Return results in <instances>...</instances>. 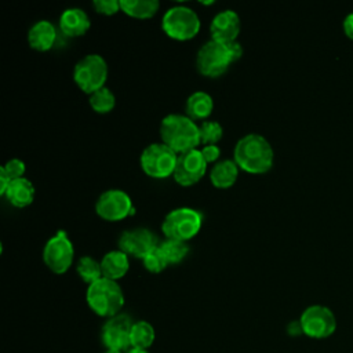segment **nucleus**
<instances>
[{
	"instance_id": "5",
	"label": "nucleus",
	"mask_w": 353,
	"mask_h": 353,
	"mask_svg": "<svg viewBox=\"0 0 353 353\" xmlns=\"http://www.w3.org/2000/svg\"><path fill=\"white\" fill-rule=\"evenodd\" d=\"M201 22L196 11L185 6L171 7L161 19L163 32L175 40H190L200 30Z\"/></svg>"
},
{
	"instance_id": "23",
	"label": "nucleus",
	"mask_w": 353,
	"mask_h": 353,
	"mask_svg": "<svg viewBox=\"0 0 353 353\" xmlns=\"http://www.w3.org/2000/svg\"><path fill=\"white\" fill-rule=\"evenodd\" d=\"M154 339H156V332L150 323H148L145 320L132 323L131 332H130L131 347L148 350L153 345Z\"/></svg>"
},
{
	"instance_id": "2",
	"label": "nucleus",
	"mask_w": 353,
	"mask_h": 353,
	"mask_svg": "<svg viewBox=\"0 0 353 353\" xmlns=\"http://www.w3.org/2000/svg\"><path fill=\"white\" fill-rule=\"evenodd\" d=\"M160 137L163 143L176 154L193 150L200 143L199 125L183 114L165 116L160 124Z\"/></svg>"
},
{
	"instance_id": "21",
	"label": "nucleus",
	"mask_w": 353,
	"mask_h": 353,
	"mask_svg": "<svg viewBox=\"0 0 353 353\" xmlns=\"http://www.w3.org/2000/svg\"><path fill=\"white\" fill-rule=\"evenodd\" d=\"M239 175V165L234 160L218 161L210 172L211 183L218 189H228L234 185Z\"/></svg>"
},
{
	"instance_id": "29",
	"label": "nucleus",
	"mask_w": 353,
	"mask_h": 353,
	"mask_svg": "<svg viewBox=\"0 0 353 353\" xmlns=\"http://www.w3.org/2000/svg\"><path fill=\"white\" fill-rule=\"evenodd\" d=\"M92 6L95 11L102 15H114L121 10L119 0H95Z\"/></svg>"
},
{
	"instance_id": "18",
	"label": "nucleus",
	"mask_w": 353,
	"mask_h": 353,
	"mask_svg": "<svg viewBox=\"0 0 353 353\" xmlns=\"http://www.w3.org/2000/svg\"><path fill=\"white\" fill-rule=\"evenodd\" d=\"M101 268H102L103 277L117 281L119 279L124 277L130 269L128 255L121 250L109 251L103 255L101 261Z\"/></svg>"
},
{
	"instance_id": "6",
	"label": "nucleus",
	"mask_w": 353,
	"mask_h": 353,
	"mask_svg": "<svg viewBox=\"0 0 353 353\" xmlns=\"http://www.w3.org/2000/svg\"><path fill=\"white\" fill-rule=\"evenodd\" d=\"M108 77L106 61L99 54H88L83 57L73 69V80L76 85L85 94H92L105 87Z\"/></svg>"
},
{
	"instance_id": "14",
	"label": "nucleus",
	"mask_w": 353,
	"mask_h": 353,
	"mask_svg": "<svg viewBox=\"0 0 353 353\" xmlns=\"http://www.w3.org/2000/svg\"><path fill=\"white\" fill-rule=\"evenodd\" d=\"M156 234L146 228H134L124 230L119 237V250L125 252L127 255L141 258L157 247Z\"/></svg>"
},
{
	"instance_id": "13",
	"label": "nucleus",
	"mask_w": 353,
	"mask_h": 353,
	"mask_svg": "<svg viewBox=\"0 0 353 353\" xmlns=\"http://www.w3.org/2000/svg\"><path fill=\"white\" fill-rule=\"evenodd\" d=\"M207 171V163L199 149H193L178 154L174 170V179L181 186H192L197 183Z\"/></svg>"
},
{
	"instance_id": "17",
	"label": "nucleus",
	"mask_w": 353,
	"mask_h": 353,
	"mask_svg": "<svg viewBox=\"0 0 353 353\" xmlns=\"http://www.w3.org/2000/svg\"><path fill=\"white\" fill-rule=\"evenodd\" d=\"M57 40V29L50 21H37L28 33L29 46L37 51H48Z\"/></svg>"
},
{
	"instance_id": "24",
	"label": "nucleus",
	"mask_w": 353,
	"mask_h": 353,
	"mask_svg": "<svg viewBox=\"0 0 353 353\" xmlns=\"http://www.w3.org/2000/svg\"><path fill=\"white\" fill-rule=\"evenodd\" d=\"M76 272L80 276V279L88 285L103 277L101 262L95 261L91 256H81L77 262Z\"/></svg>"
},
{
	"instance_id": "34",
	"label": "nucleus",
	"mask_w": 353,
	"mask_h": 353,
	"mask_svg": "<svg viewBox=\"0 0 353 353\" xmlns=\"http://www.w3.org/2000/svg\"><path fill=\"white\" fill-rule=\"evenodd\" d=\"M10 183H11V178L7 175V172H6L4 168L1 167V168H0V194H1V196L6 194V192H7L8 186H10Z\"/></svg>"
},
{
	"instance_id": "32",
	"label": "nucleus",
	"mask_w": 353,
	"mask_h": 353,
	"mask_svg": "<svg viewBox=\"0 0 353 353\" xmlns=\"http://www.w3.org/2000/svg\"><path fill=\"white\" fill-rule=\"evenodd\" d=\"M226 47H228V51H229V55H230V58H232V62H236V61H239L240 58H241V55H243V47H241V44L236 40V41H232V43H229V44H226Z\"/></svg>"
},
{
	"instance_id": "27",
	"label": "nucleus",
	"mask_w": 353,
	"mask_h": 353,
	"mask_svg": "<svg viewBox=\"0 0 353 353\" xmlns=\"http://www.w3.org/2000/svg\"><path fill=\"white\" fill-rule=\"evenodd\" d=\"M200 131V143L205 145H216V142L223 135V128L218 121L205 120L199 125Z\"/></svg>"
},
{
	"instance_id": "28",
	"label": "nucleus",
	"mask_w": 353,
	"mask_h": 353,
	"mask_svg": "<svg viewBox=\"0 0 353 353\" xmlns=\"http://www.w3.org/2000/svg\"><path fill=\"white\" fill-rule=\"evenodd\" d=\"M143 266L150 272V273H160L163 272L167 266L168 262L161 251V248L157 245L153 250H150L142 259Z\"/></svg>"
},
{
	"instance_id": "31",
	"label": "nucleus",
	"mask_w": 353,
	"mask_h": 353,
	"mask_svg": "<svg viewBox=\"0 0 353 353\" xmlns=\"http://www.w3.org/2000/svg\"><path fill=\"white\" fill-rule=\"evenodd\" d=\"M200 152L207 164L216 161L221 156V149L218 145H205V146H203V149Z\"/></svg>"
},
{
	"instance_id": "7",
	"label": "nucleus",
	"mask_w": 353,
	"mask_h": 353,
	"mask_svg": "<svg viewBox=\"0 0 353 353\" xmlns=\"http://www.w3.org/2000/svg\"><path fill=\"white\" fill-rule=\"evenodd\" d=\"M178 156L163 142L148 145L141 153V168L148 176L163 179L174 174Z\"/></svg>"
},
{
	"instance_id": "10",
	"label": "nucleus",
	"mask_w": 353,
	"mask_h": 353,
	"mask_svg": "<svg viewBox=\"0 0 353 353\" xmlns=\"http://www.w3.org/2000/svg\"><path fill=\"white\" fill-rule=\"evenodd\" d=\"M73 244L65 230H59L55 236H52L46 243L43 250V261L46 266L57 274H62L70 268L73 263Z\"/></svg>"
},
{
	"instance_id": "9",
	"label": "nucleus",
	"mask_w": 353,
	"mask_h": 353,
	"mask_svg": "<svg viewBox=\"0 0 353 353\" xmlns=\"http://www.w3.org/2000/svg\"><path fill=\"white\" fill-rule=\"evenodd\" d=\"M230 63L233 62L226 44L210 40L204 43L197 51L196 66L203 76L219 77L228 70Z\"/></svg>"
},
{
	"instance_id": "8",
	"label": "nucleus",
	"mask_w": 353,
	"mask_h": 353,
	"mask_svg": "<svg viewBox=\"0 0 353 353\" xmlns=\"http://www.w3.org/2000/svg\"><path fill=\"white\" fill-rule=\"evenodd\" d=\"M299 324L302 334L312 339H327L336 331V317L324 305L307 306L299 317Z\"/></svg>"
},
{
	"instance_id": "20",
	"label": "nucleus",
	"mask_w": 353,
	"mask_h": 353,
	"mask_svg": "<svg viewBox=\"0 0 353 353\" xmlns=\"http://www.w3.org/2000/svg\"><path fill=\"white\" fill-rule=\"evenodd\" d=\"M4 196L8 200V203H11L14 207L23 208L32 204L34 199V186L26 178L14 179L11 181Z\"/></svg>"
},
{
	"instance_id": "26",
	"label": "nucleus",
	"mask_w": 353,
	"mask_h": 353,
	"mask_svg": "<svg viewBox=\"0 0 353 353\" xmlns=\"http://www.w3.org/2000/svg\"><path fill=\"white\" fill-rule=\"evenodd\" d=\"M88 102L94 112L105 114L113 110L116 105V98H114V94L108 87H102L90 95Z\"/></svg>"
},
{
	"instance_id": "12",
	"label": "nucleus",
	"mask_w": 353,
	"mask_h": 353,
	"mask_svg": "<svg viewBox=\"0 0 353 353\" xmlns=\"http://www.w3.org/2000/svg\"><path fill=\"white\" fill-rule=\"evenodd\" d=\"M95 212L105 221L116 222L131 215L134 212V207L130 196L125 192L110 189L98 197Z\"/></svg>"
},
{
	"instance_id": "16",
	"label": "nucleus",
	"mask_w": 353,
	"mask_h": 353,
	"mask_svg": "<svg viewBox=\"0 0 353 353\" xmlns=\"http://www.w3.org/2000/svg\"><path fill=\"white\" fill-rule=\"evenodd\" d=\"M91 22L84 10L72 7L66 8L59 17V29L65 36L79 37L85 34L90 29Z\"/></svg>"
},
{
	"instance_id": "11",
	"label": "nucleus",
	"mask_w": 353,
	"mask_h": 353,
	"mask_svg": "<svg viewBox=\"0 0 353 353\" xmlns=\"http://www.w3.org/2000/svg\"><path fill=\"white\" fill-rule=\"evenodd\" d=\"M132 320L128 314L119 313L106 320L101 330V339L106 350H116L125 353L131 347L130 332Z\"/></svg>"
},
{
	"instance_id": "19",
	"label": "nucleus",
	"mask_w": 353,
	"mask_h": 353,
	"mask_svg": "<svg viewBox=\"0 0 353 353\" xmlns=\"http://www.w3.org/2000/svg\"><path fill=\"white\" fill-rule=\"evenodd\" d=\"M214 109V101L210 94L204 91H196L193 92L188 99L185 105V112L189 119L193 121L197 120H207Z\"/></svg>"
},
{
	"instance_id": "3",
	"label": "nucleus",
	"mask_w": 353,
	"mask_h": 353,
	"mask_svg": "<svg viewBox=\"0 0 353 353\" xmlns=\"http://www.w3.org/2000/svg\"><path fill=\"white\" fill-rule=\"evenodd\" d=\"M85 301L95 314L110 319L120 313L124 305V294L117 281L102 277L88 285Z\"/></svg>"
},
{
	"instance_id": "15",
	"label": "nucleus",
	"mask_w": 353,
	"mask_h": 353,
	"mask_svg": "<svg viewBox=\"0 0 353 353\" xmlns=\"http://www.w3.org/2000/svg\"><path fill=\"white\" fill-rule=\"evenodd\" d=\"M240 28L241 23L239 15L232 10H223L218 12L211 21V40L218 41L221 44H229L232 41H236L240 33Z\"/></svg>"
},
{
	"instance_id": "25",
	"label": "nucleus",
	"mask_w": 353,
	"mask_h": 353,
	"mask_svg": "<svg viewBox=\"0 0 353 353\" xmlns=\"http://www.w3.org/2000/svg\"><path fill=\"white\" fill-rule=\"evenodd\" d=\"M159 247L161 248L168 265H175L182 262L189 252V245L186 244V241H181V240L165 239L159 244Z\"/></svg>"
},
{
	"instance_id": "4",
	"label": "nucleus",
	"mask_w": 353,
	"mask_h": 353,
	"mask_svg": "<svg viewBox=\"0 0 353 353\" xmlns=\"http://www.w3.org/2000/svg\"><path fill=\"white\" fill-rule=\"evenodd\" d=\"M201 214L189 207H179L170 211L163 223L161 232L167 239L188 241L201 229Z\"/></svg>"
},
{
	"instance_id": "1",
	"label": "nucleus",
	"mask_w": 353,
	"mask_h": 353,
	"mask_svg": "<svg viewBox=\"0 0 353 353\" xmlns=\"http://www.w3.org/2000/svg\"><path fill=\"white\" fill-rule=\"evenodd\" d=\"M234 161L250 174H265L273 165L274 153L269 141L259 134H247L234 146Z\"/></svg>"
},
{
	"instance_id": "30",
	"label": "nucleus",
	"mask_w": 353,
	"mask_h": 353,
	"mask_svg": "<svg viewBox=\"0 0 353 353\" xmlns=\"http://www.w3.org/2000/svg\"><path fill=\"white\" fill-rule=\"evenodd\" d=\"M4 171L7 172V175L11 178V181L14 179H19L23 178L25 174V163L19 159H11L8 160L4 165H3Z\"/></svg>"
},
{
	"instance_id": "35",
	"label": "nucleus",
	"mask_w": 353,
	"mask_h": 353,
	"mask_svg": "<svg viewBox=\"0 0 353 353\" xmlns=\"http://www.w3.org/2000/svg\"><path fill=\"white\" fill-rule=\"evenodd\" d=\"M125 353H148V350H145V349H137V347H130Z\"/></svg>"
},
{
	"instance_id": "22",
	"label": "nucleus",
	"mask_w": 353,
	"mask_h": 353,
	"mask_svg": "<svg viewBox=\"0 0 353 353\" xmlns=\"http://www.w3.org/2000/svg\"><path fill=\"white\" fill-rule=\"evenodd\" d=\"M121 11L135 19H149L160 8L157 0H121Z\"/></svg>"
},
{
	"instance_id": "36",
	"label": "nucleus",
	"mask_w": 353,
	"mask_h": 353,
	"mask_svg": "<svg viewBox=\"0 0 353 353\" xmlns=\"http://www.w3.org/2000/svg\"><path fill=\"white\" fill-rule=\"evenodd\" d=\"M105 353H121V352H116V350H106Z\"/></svg>"
},
{
	"instance_id": "33",
	"label": "nucleus",
	"mask_w": 353,
	"mask_h": 353,
	"mask_svg": "<svg viewBox=\"0 0 353 353\" xmlns=\"http://www.w3.org/2000/svg\"><path fill=\"white\" fill-rule=\"evenodd\" d=\"M342 26H343L345 34H346L349 39L353 40V11L349 12V14L343 18Z\"/></svg>"
}]
</instances>
